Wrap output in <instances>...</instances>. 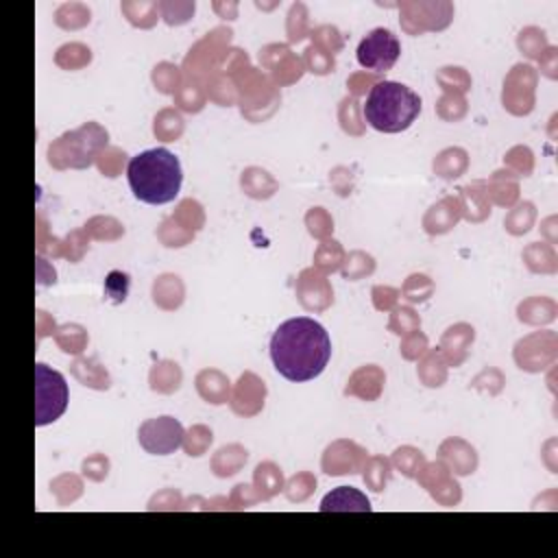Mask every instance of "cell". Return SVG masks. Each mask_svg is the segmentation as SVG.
I'll use <instances>...</instances> for the list:
<instances>
[{
	"instance_id": "ba28073f",
	"label": "cell",
	"mask_w": 558,
	"mask_h": 558,
	"mask_svg": "<svg viewBox=\"0 0 558 558\" xmlns=\"http://www.w3.org/2000/svg\"><path fill=\"white\" fill-rule=\"evenodd\" d=\"M126 292H129V275L118 270L109 272V277L105 279V294L111 296L116 303H120L126 299Z\"/></svg>"
},
{
	"instance_id": "277c9868",
	"label": "cell",
	"mask_w": 558,
	"mask_h": 558,
	"mask_svg": "<svg viewBox=\"0 0 558 558\" xmlns=\"http://www.w3.org/2000/svg\"><path fill=\"white\" fill-rule=\"evenodd\" d=\"M68 408L65 377L44 362L35 364V425L54 423Z\"/></svg>"
},
{
	"instance_id": "7a4b0ae2",
	"label": "cell",
	"mask_w": 558,
	"mask_h": 558,
	"mask_svg": "<svg viewBox=\"0 0 558 558\" xmlns=\"http://www.w3.org/2000/svg\"><path fill=\"white\" fill-rule=\"evenodd\" d=\"M131 192L148 205H166L179 196L183 170L177 155L168 148H148L135 155L126 166Z\"/></svg>"
},
{
	"instance_id": "3957f363",
	"label": "cell",
	"mask_w": 558,
	"mask_h": 558,
	"mask_svg": "<svg viewBox=\"0 0 558 558\" xmlns=\"http://www.w3.org/2000/svg\"><path fill=\"white\" fill-rule=\"evenodd\" d=\"M421 113V98L408 85L379 81L371 87L364 102L366 122L381 133L405 131Z\"/></svg>"
},
{
	"instance_id": "8992f818",
	"label": "cell",
	"mask_w": 558,
	"mask_h": 558,
	"mask_svg": "<svg viewBox=\"0 0 558 558\" xmlns=\"http://www.w3.org/2000/svg\"><path fill=\"white\" fill-rule=\"evenodd\" d=\"M140 445L153 453V456H168L177 451L185 438L183 425L174 416H159V418H148L140 425L137 432Z\"/></svg>"
},
{
	"instance_id": "52a82bcc",
	"label": "cell",
	"mask_w": 558,
	"mask_h": 558,
	"mask_svg": "<svg viewBox=\"0 0 558 558\" xmlns=\"http://www.w3.org/2000/svg\"><path fill=\"white\" fill-rule=\"evenodd\" d=\"M320 512H371V504L357 488L340 486L323 497Z\"/></svg>"
},
{
	"instance_id": "5b68a950",
	"label": "cell",
	"mask_w": 558,
	"mask_h": 558,
	"mask_svg": "<svg viewBox=\"0 0 558 558\" xmlns=\"http://www.w3.org/2000/svg\"><path fill=\"white\" fill-rule=\"evenodd\" d=\"M401 54V44L397 35L388 28L371 31L357 46V61L362 68L373 72L390 70Z\"/></svg>"
},
{
	"instance_id": "6da1fadb",
	"label": "cell",
	"mask_w": 558,
	"mask_h": 558,
	"mask_svg": "<svg viewBox=\"0 0 558 558\" xmlns=\"http://www.w3.org/2000/svg\"><path fill=\"white\" fill-rule=\"evenodd\" d=\"M331 357V340L325 327L307 316L281 323L270 338V360L275 371L288 381H310L318 377Z\"/></svg>"
}]
</instances>
